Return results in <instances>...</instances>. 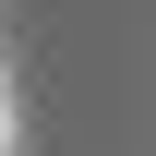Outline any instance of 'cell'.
<instances>
[{
	"instance_id": "1",
	"label": "cell",
	"mask_w": 156,
	"mask_h": 156,
	"mask_svg": "<svg viewBox=\"0 0 156 156\" xmlns=\"http://www.w3.org/2000/svg\"><path fill=\"white\" fill-rule=\"evenodd\" d=\"M0 156H12V132H0Z\"/></svg>"
},
{
	"instance_id": "2",
	"label": "cell",
	"mask_w": 156,
	"mask_h": 156,
	"mask_svg": "<svg viewBox=\"0 0 156 156\" xmlns=\"http://www.w3.org/2000/svg\"><path fill=\"white\" fill-rule=\"evenodd\" d=\"M0 72H12V60H0Z\"/></svg>"
}]
</instances>
